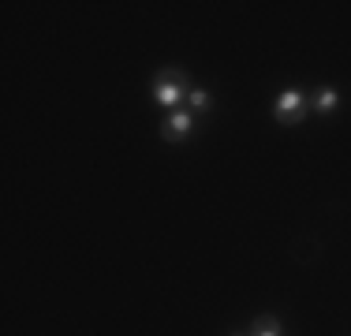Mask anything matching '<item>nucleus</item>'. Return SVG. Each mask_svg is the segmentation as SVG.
<instances>
[{
    "label": "nucleus",
    "mask_w": 351,
    "mask_h": 336,
    "mask_svg": "<svg viewBox=\"0 0 351 336\" xmlns=\"http://www.w3.org/2000/svg\"><path fill=\"white\" fill-rule=\"evenodd\" d=\"M191 131H195V116H191L187 108H172V112L165 116V123H161V134L169 142H183Z\"/></svg>",
    "instance_id": "nucleus-3"
},
{
    "label": "nucleus",
    "mask_w": 351,
    "mask_h": 336,
    "mask_svg": "<svg viewBox=\"0 0 351 336\" xmlns=\"http://www.w3.org/2000/svg\"><path fill=\"white\" fill-rule=\"evenodd\" d=\"M187 101H191V108H195V112H198V108H202V112L210 108V94H206V90H191Z\"/></svg>",
    "instance_id": "nucleus-6"
},
{
    "label": "nucleus",
    "mask_w": 351,
    "mask_h": 336,
    "mask_svg": "<svg viewBox=\"0 0 351 336\" xmlns=\"http://www.w3.org/2000/svg\"><path fill=\"white\" fill-rule=\"evenodd\" d=\"M273 116H277L280 123H303V116H306V97L299 94V90H284V94L277 97V105H273Z\"/></svg>",
    "instance_id": "nucleus-2"
},
{
    "label": "nucleus",
    "mask_w": 351,
    "mask_h": 336,
    "mask_svg": "<svg viewBox=\"0 0 351 336\" xmlns=\"http://www.w3.org/2000/svg\"><path fill=\"white\" fill-rule=\"evenodd\" d=\"M337 90H332V86H325V90H317V94L311 97V105L317 108V112H332V108H337Z\"/></svg>",
    "instance_id": "nucleus-4"
},
{
    "label": "nucleus",
    "mask_w": 351,
    "mask_h": 336,
    "mask_svg": "<svg viewBox=\"0 0 351 336\" xmlns=\"http://www.w3.org/2000/svg\"><path fill=\"white\" fill-rule=\"evenodd\" d=\"M187 94H191V90H187V71L169 67V71L157 75V82H154V101H157V105H165L169 112H172V108L180 105Z\"/></svg>",
    "instance_id": "nucleus-1"
},
{
    "label": "nucleus",
    "mask_w": 351,
    "mask_h": 336,
    "mask_svg": "<svg viewBox=\"0 0 351 336\" xmlns=\"http://www.w3.org/2000/svg\"><path fill=\"white\" fill-rule=\"evenodd\" d=\"M250 336H280V325L273 322V317H262V322H254Z\"/></svg>",
    "instance_id": "nucleus-5"
}]
</instances>
